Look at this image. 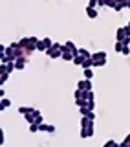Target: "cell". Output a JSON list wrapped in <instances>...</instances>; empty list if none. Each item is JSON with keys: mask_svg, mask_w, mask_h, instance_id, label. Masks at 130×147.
I'll list each match as a JSON object with an SVG mask.
<instances>
[{"mask_svg": "<svg viewBox=\"0 0 130 147\" xmlns=\"http://www.w3.org/2000/svg\"><path fill=\"white\" fill-rule=\"evenodd\" d=\"M64 50H68V52H72L73 55L79 53V48L75 46V42H72V40H68V42H64Z\"/></svg>", "mask_w": 130, "mask_h": 147, "instance_id": "6", "label": "cell"}, {"mask_svg": "<svg viewBox=\"0 0 130 147\" xmlns=\"http://www.w3.org/2000/svg\"><path fill=\"white\" fill-rule=\"evenodd\" d=\"M86 15H88V18H97V17H99V9L88 6V7H86Z\"/></svg>", "mask_w": 130, "mask_h": 147, "instance_id": "7", "label": "cell"}, {"mask_svg": "<svg viewBox=\"0 0 130 147\" xmlns=\"http://www.w3.org/2000/svg\"><path fill=\"white\" fill-rule=\"evenodd\" d=\"M73 64H77V66H82V63H84V57H82L81 53H77L75 57H73V61H72Z\"/></svg>", "mask_w": 130, "mask_h": 147, "instance_id": "12", "label": "cell"}, {"mask_svg": "<svg viewBox=\"0 0 130 147\" xmlns=\"http://www.w3.org/2000/svg\"><path fill=\"white\" fill-rule=\"evenodd\" d=\"M127 37H130V30H128V26L117 28V31H115V39H117V40H125Z\"/></svg>", "mask_w": 130, "mask_h": 147, "instance_id": "3", "label": "cell"}, {"mask_svg": "<svg viewBox=\"0 0 130 147\" xmlns=\"http://www.w3.org/2000/svg\"><path fill=\"white\" fill-rule=\"evenodd\" d=\"M73 57H75V55H73L72 52L64 50V52H62V57H61V59H64V61H73Z\"/></svg>", "mask_w": 130, "mask_h": 147, "instance_id": "14", "label": "cell"}, {"mask_svg": "<svg viewBox=\"0 0 130 147\" xmlns=\"http://www.w3.org/2000/svg\"><path fill=\"white\" fill-rule=\"evenodd\" d=\"M15 64H17V70H24L26 68V59L18 57V59H15Z\"/></svg>", "mask_w": 130, "mask_h": 147, "instance_id": "9", "label": "cell"}, {"mask_svg": "<svg viewBox=\"0 0 130 147\" xmlns=\"http://www.w3.org/2000/svg\"><path fill=\"white\" fill-rule=\"evenodd\" d=\"M62 52H64V44H59V42L52 44L48 50H46V53H48L50 59H59V57H62Z\"/></svg>", "mask_w": 130, "mask_h": 147, "instance_id": "1", "label": "cell"}, {"mask_svg": "<svg viewBox=\"0 0 130 147\" xmlns=\"http://www.w3.org/2000/svg\"><path fill=\"white\" fill-rule=\"evenodd\" d=\"M37 109H33V107H26V105H22V107H18V112L24 116V114H27V112H35Z\"/></svg>", "mask_w": 130, "mask_h": 147, "instance_id": "10", "label": "cell"}, {"mask_svg": "<svg viewBox=\"0 0 130 147\" xmlns=\"http://www.w3.org/2000/svg\"><path fill=\"white\" fill-rule=\"evenodd\" d=\"M82 70H84V77H86V79H92V77H94V72H92V68H82Z\"/></svg>", "mask_w": 130, "mask_h": 147, "instance_id": "20", "label": "cell"}, {"mask_svg": "<svg viewBox=\"0 0 130 147\" xmlns=\"http://www.w3.org/2000/svg\"><path fill=\"white\" fill-rule=\"evenodd\" d=\"M77 88H82V90H92V88H94V86H92V79H86V77H84V79H81V81L77 83Z\"/></svg>", "mask_w": 130, "mask_h": 147, "instance_id": "5", "label": "cell"}, {"mask_svg": "<svg viewBox=\"0 0 130 147\" xmlns=\"http://www.w3.org/2000/svg\"><path fill=\"white\" fill-rule=\"evenodd\" d=\"M92 59H94V61H99V59H106V52H95V53H92Z\"/></svg>", "mask_w": 130, "mask_h": 147, "instance_id": "13", "label": "cell"}, {"mask_svg": "<svg viewBox=\"0 0 130 147\" xmlns=\"http://www.w3.org/2000/svg\"><path fill=\"white\" fill-rule=\"evenodd\" d=\"M125 145H130V132H128V136L125 138V140L121 142V144H119V147H125Z\"/></svg>", "mask_w": 130, "mask_h": 147, "instance_id": "23", "label": "cell"}, {"mask_svg": "<svg viewBox=\"0 0 130 147\" xmlns=\"http://www.w3.org/2000/svg\"><path fill=\"white\" fill-rule=\"evenodd\" d=\"M121 53H123V55H130V46H128V44L123 46V52H121Z\"/></svg>", "mask_w": 130, "mask_h": 147, "instance_id": "26", "label": "cell"}, {"mask_svg": "<svg viewBox=\"0 0 130 147\" xmlns=\"http://www.w3.org/2000/svg\"><path fill=\"white\" fill-rule=\"evenodd\" d=\"M123 46H125V42H123V40H115V44H114V50H115V52H123Z\"/></svg>", "mask_w": 130, "mask_h": 147, "instance_id": "18", "label": "cell"}, {"mask_svg": "<svg viewBox=\"0 0 130 147\" xmlns=\"http://www.w3.org/2000/svg\"><path fill=\"white\" fill-rule=\"evenodd\" d=\"M119 144L115 140H108V142H105V147H117Z\"/></svg>", "mask_w": 130, "mask_h": 147, "instance_id": "22", "label": "cell"}, {"mask_svg": "<svg viewBox=\"0 0 130 147\" xmlns=\"http://www.w3.org/2000/svg\"><path fill=\"white\" fill-rule=\"evenodd\" d=\"M88 6H90V7H97V6H99V0H88Z\"/></svg>", "mask_w": 130, "mask_h": 147, "instance_id": "25", "label": "cell"}, {"mask_svg": "<svg viewBox=\"0 0 130 147\" xmlns=\"http://www.w3.org/2000/svg\"><path fill=\"white\" fill-rule=\"evenodd\" d=\"M40 132H55V125H50V123H40Z\"/></svg>", "mask_w": 130, "mask_h": 147, "instance_id": "8", "label": "cell"}, {"mask_svg": "<svg viewBox=\"0 0 130 147\" xmlns=\"http://www.w3.org/2000/svg\"><path fill=\"white\" fill-rule=\"evenodd\" d=\"M117 2H125V0H117Z\"/></svg>", "mask_w": 130, "mask_h": 147, "instance_id": "28", "label": "cell"}, {"mask_svg": "<svg viewBox=\"0 0 130 147\" xmlns=\"http://www.w3.org/2000/svg\"><path fill=\"white\" fill-rule=\"evenodd\" d=\"M86 116H88V118H90V119H95V112H94V110H90V112H88V114H86Z\"/></svg>", "mask_w": 130, "mask_h": 147, "instance_id": "27", "label": "cell"}, {"mask_svg": "<svg viewBox=\"0 0 130 147\" xmlns=\"http://www.w3.org/2000/svg\"><path fill=\"white\" fill-rule=\"evenodd\" d=\"M94 123V119H90L88 116H82L81 118V127H88V125H92Z\"/></svg>", "mask_w": 130, "mask_h": 147, "instance_id": "15", "label": "cell"}, {"mask_svg": "<svg viewBox=\"0 0 130 147\" xmlns=\"http://www.w3.org/2000/svg\"><path fill=\"white\" fill-rule=\"evenodd\" d=\"M125 7H127V6H125V2H117V4H115V7H114V11L119 13V11H123Z\"/></svg>", "mask_w": 130, "mask_h": 147, "instance_id": "21", "label": "cell"}, {"mask_svg": "<svg viewBox=\"0 0 130 147\" xmlns=\"http://www.w3.org/2000/svg\"><path fill=\"white\" fill-rule=\"evenodd\" d=\"M11 107V99H7V98H2V101H0V109L2 110H6Z\"/></svg>", "mask_w": 130, "mask_h": 147, "instance_id": "11", "label": "cell"}, {"mask_svg": "<svg viewBox=\"0 0 130 147\" xmlns=\"http://www.w3.org/2000/svg\"><path fill=\"white\" fill-rule=\"evenodd\" d=\"M92 66H95V63H94V59H84V63H82V68H92Z\"/></svg>", "mask_w": 130, "mask_h": 147, "instance_id": "17", "label": "cell"}, {"mask_svg": "<svg viewBox=\"0 0 130 147\" xmlns=\"http://www.w3.org/2000/svg\"><path fill=\"white\" fill-rule=\"evenodd\" d=\"M115 4H117V0H106V7H115Z\"/></svg>", "mask_w": 130, "mask_h": 147, "instance_id": "24", "label": "cell"}, {"mask_svg": "<svg viewBox=\"0 0 130 147\" xmlns=\"http://www.w3.org/2000/svg\"><path fill=\"white\" fill-rule=\"evenodd\" d=\"M94 132H95L94 123L88 127H81V138H90V136H94Z\"/></svg>", "mask_w": 130, "mask_h": 147, "instance_id": "4", "label": "cell"}, {"mask_svg": "<svg viewBox=\"0 0 130 147\" xmlns=\"http://www.w3.org/2000/svg\"><path fill=\"white\" fill-rule=\"evenodd\" d=\"M0 74H2V76H0V81H2V86H4V85L7 83V79H9V72H6V70H0Z\"/></svg>", "mask_w": 130, "mask_h": 147, "instance_id": "16", "label": "cell"}, {"mask_svg": "<svg viewBox=\"0 0 130 147\" xmlns=\"http://www.w3.org/2000/svg\"><path fill=\"white\" fill-rule=\"evenodd\" d=\"M79 53H81V55H82V57H84V59H90V57H92V53L88 52L86 48H79Z\"/></svg>", "mask_w": 130, "mask_h": 147, "instance_id": "19", "label": "cell"}, {"mask_svg": "<svg viewBox=\"0 0 130 147\" xmlns=\"http://www.w3.org/2000/svg\"><path fill=\"white\" fill-rule=\"evenodd\" d=\"M52 44H53V40L50 39V37H46V39H42V40H39V42H37V52H46V50H48Z\"/></svg>", "mask_w": 130, "mask_h": 147, "instance_id": "2", "label": "cell"}, {"mask_svg": "<svg viewBox=\"0 0 130 147\" xmlns=\"http://www.w3.org/2000/svg\"><path fill=\"white\" fill-rule=\"evenodd\" d=\"M128 30H130V22H128Z\"/></svg>", "mask_w": 130, "mask_h": 147, "instance_id": "29", "label": "cell"}]
</instances>
